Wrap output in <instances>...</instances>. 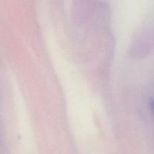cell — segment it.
<instances>
[{
  "label": "cell",
  "instance_id": "1",
  "mask_svg": "<svg viewBox=\"0 0 154 154\" xmlns=\"http://www.w3.org/2000/svg\"><path fill=\"white\" fill-rule=\"evenodd\" d=\"M148 105H149V110H150L151 113H152V116H153L154 117V99L153 98H151V99H149Z\"/></svg>",
  "mask_w": 154,
  "mask_h": 154
}]
</instances>
